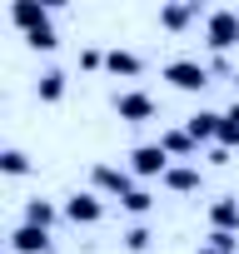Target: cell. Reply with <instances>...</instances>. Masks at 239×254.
<instances>
[{
    "label": "cell",
    "instance_id": "6da1fadb",
    "mask_svg": "<svg viewBox=\"0 0 239 254\" xmlns=\"http://www.w3.org/2000/svg\"><path fill=\"white\" fill-rule=\"evenodd\" d=\"M204 40H209V50H214V55L234 50V45H239V10H229V5L204 10Z\"/></svg>",
    "mask_w": 239,
    "mask_h": 254
},
{
    "label": "cell",
    "instance_id": "7a4b0ae2",
    "mask_svg": "<svg viewBox=\"0 0 239 254\" xmlns=\"http://www.w3.org/2000/svg\"><path fill=\"white\" fill-rule=\"evenodd\" d=\"M170 165H175V160L165 155V145H160V140H150V145H135V150H130V175H135V180H165V175H170Z\"/></svg>",
    "mask_w": 239,
    "mask_h": 254
},
{
    "label": "cell",
    "instance_id": "3957f363",
    "mask_svg": "<svg viewBox=\"0 0 239 254\" xmlns=\"http://www.w3.org/2000/svg\"><path fill=\"white\" fill-rule=\"evenodd\" d=\"M90 190H95L100 199H105V194H110V199H125V194L135 190V175H130V165H95V170H90Z\"/></svg>",
    "mask_w": 239,
    "mask_h": 254
},
{
    "label": "cell",
    "instance_id": "277c9868",
    "mask_svg": "<svg viewBox=\"0 0 239 254\" xmlns=\"http://www.w3.org/2000/svg\"><path fill=\"white\" fill-rule=\"evenodd\" d=\"M165 80H170L175 90L199 95V90L209 85V65H204V60H194V55H179V60H170V65H165Z\"/></svg>",
    "mask_w": 239,
    "mask_h": 254
},
{
    "label": "cell",
    "instance_id": "5b68a950",
    "mask_svg": "<svg viewBox=\"0 0 239 254\" xmlns=\"http://www.w3.org/2000/svg\"><path fill=\"white\" fill-rule=\"evenodd\" d=\"M115 115L125 120V125H145V120H155V100L145 95V90H115Z\"/></svg>",
    "mask_w": 239,
    "mask_h": 254
},
{
    "label": "cell",
    "instance_id": "8992f818",
    "mask_svg": "<svg viewBox=\"0 0 239 254\" xmlns=\"http://www.w3.org/2000/svg\"><path fill=\"white\" fill-rule=\"evenodd\" d=\"M60 209H65L70 224H100V219H105V199H100L95 190H75Z\"/></svg>",
    "mask_w": 239,
    "mask_h": 254
},
{
    "label": "cell",
    "instance_id": "52a82bcc",
    "mask_svg": "<svg viewBox=\"0 0 239 254\" xmlns=\"http://www.w3.org/2000/svg\"><path fill=\"white\" fill-rule=\"evenodd\" d=\"M10 254H50V229L20 219V224L10 229Z\"/></svg>",
    "mask_w": 239,
    "mask_h": 254
},
{
    "label": "cell",
    "instance_id": "ba28073f",
    "mask_svg": "<svg viewBox=\"0 0 239 254\" xmlns=\"http://www.w3.org/2000/svg\"><path fill=\"white\" fill-rule=\"evenodd\" d=\"M10 20L30 35V30L50 25V5H45V0H15V5H10Z\"/></svg>",
    "mask_w": 239,
    "mask_h": 254
},
{
    "label": "cell",
    "instance_id": "9c48e42d",
    "mask_svg": "<svg viewBox=\"0 0 239 254\" xmlns=\"http://www.w3.org/2000/svg\"><path fill=\"white\" fill-rule=\"evenodd\" d=\"M209 229L239 234V199H234V194H219V199H209Z\"/></svg>",
    "mask_w": 239,
    "mask_h": 254
},
{
    "label": "cell",
    "instance_id": "30bf717a",
    "mask_svg": "<svg viewBox=\"0 0 239 254\" xmlns=\"http://www.w3.org/2000/svg\"><path fill=\"white\" fill-rule=\"evenodd\" d=\"M219 110H194L189 120H184V130H189V140L194 145H204V140H219Z\"/></svg>",
    "mask_w": 239,
    "mask_h": 254
},
{
    "label": "cell",
    "instance_id": "8fae6325",
    "mask_svg": "<svg viewBox=\"0 0 239 254\" xmlns=\"http://www.w3.org/2000/svg\"><path fill=\"white\" fill-rule=\"evenodd\" d=\"M165 190H175V194H189V190H199L204 185V170L199 165H170V175L160 180Z\"/></svg>",
    "mask_w": 239,
    "mask_h": 254
},
{
    "label": "cell",
    "instance_id": "7c38bea8",
    "mask_svg": "<svg viewBox=\"0 0 239 254\" xmlns=\"http://www.w3.org/2000/svg\"><path fill=\"white\" fill-rule=\"evenodd\" d=\"M189 20H199V0H175V5H160V25H165V30H184Z\"/></svg>",
    "mask_w": 239,
    "mask_h": 254
},
{
    "label": "cell",
    "instance_id": "4fadbf2b",
    "mask_svg": "<svg viewBox=\"0 0 239 254\" xmlns=\"http://www.w3.org/2000/svg\"><path fill=\"white\" fill-rule=\"evenodd\" d=\"M160 145H165V155L170 160H189L199 145L189 140V130H184V125H175V130H160Z\"/></svg>",
    "mask_w": 239,
    "mask_h": 254
},
{
    "label": "cell",
    "instance_id": "5bb4252c",
    "mask_svg": "<svg viewBox=\"0 0 239 254\" xmlns=\"http://www.w3.org/2000/svg\"><path fill=\"white\" fill-rule=\"evenodd\" d=\"M105 70H110V75H140L145 60H140L135 50H120V45H115V50H105Z\"/></svg>",
    "mask_w": 239,
    "mask_h": 254
},
{
    "label": "cell",
    "instance_id": "9a60e30c",
    "mask_svg": "<svg viewBox=\"0 0 239 254\" xmlns=\"http://www.w3.org/2000/svg\"><path fill=\"white\" fill-rule=\"evenodd\" d=\"M60 214H65V209H60L55 199H25V224H40V229H50Z\"/></svg>",
    "mask_w": 239,
    "mask_h": 254
},
{
    "label": "cell",
    "instance_id": "2e32d148",
    "mask_svg": "<svg viewBox=\"0 0 239 254\" xmlns=\"http://www.w3.org/2000/svg\"><path fill=\"white\" fill-rule=\"evenodd\" d=\"M35 95H40L45 105H60V100H65V70H45V75L35 80Z\"/></svg>",
    "mask_w": 239,
    "mask_h": 254
},
{
    "label": "cell",
    "instance_id": "e0dca14e",
    "mask_svg": "<svg viewBox=\"0 0 239 254\" xmlns=\"http://www.w3.org/2000/svg\"><path fill=\"white\" fill-rule=\"evenodd\" d=\"M0 170H5L10 180H25V175H30V155L15 150V145H10V150H0Z\"/></svg>",
    "mask_w": 239,
    "mask_h": 254
},
{
    "label": "cell",
    "instance_id": "ac0fdd59",
    "mask_svg": "<svg viewBox=\"0 0 239 254\" xmlns=\"http://www.w3.org/2000/svg\"><path fill=\"white\" fill-rule=\"evenodd\" d=\"M120 204H125V209H130V214H150V209H155V194H150V190H145V185H135V190H130V194H125V199H120Z\"/></svg>",
    "mask_w": 239,
    "mask_h": 254
},
{
    "label": "cell",
    "instance_id": "d6986e66",
    "mask_svg": "<svg viewBox=\"0 0 239 254\" xmlns=\"http://www.w3.org/2000/svg\"><path fill=\"white\" fill-rule=\"evenodd\" d=\"M150 239H155V234H150V224H130V229H125V249H130V254H145V249H150Z\"/></svg>",
    "mask_w": 239,
    "mask_h": 254
},
{
    "label": "cell",
    "instance_id": "ffe728a7",
    "mask_svg": "<svg viewBox=\"0 0 239 254\" xmlns=\"http://www.w3.org/2000/svg\"><path fill=\"white\" fill-rule=\"evenodd\" d=\"M25 45H30V50H45V55H50V50L60 45V40H55V25H40V30H30V35H25Z\"/></svg>",
    "mask_w": 239,
    "mask_h": 254
},
{
    "label": "cell",
    "instance_id": "44dd1931",
    "mask_svg": "<svg viewBox=\"0 0 239 254\" xmlns=\"http://www.w3.org/2000/svg\"><path fill=\"white\" fill-rule=\"evenodd\" d=\"M204 249H214V254H239V234H224V229H209V244Z\"/></svg>",
    "mask_w": 239,
    "mask_h": 254
},
{
    "label": "cell",
    "instance_id": "7402d4cb",
    "mask_svg": "<svg viewBox=\"0 0 239 254\" xmlns=\"http://www.w3.org/2000/svg\"><path fill=\"white\" fill-rule=\"evenodd\" d=\"M214 145H224V150H234V145H239V120H229V115L219 120V140H214Z\"/></svg>",
    "mask_w": 239,
    "mask_h": 254
},
{
    "label": "cell",
    "instance_id": "603a6c76",
    "mask_svg": "<svg viewBox=\"0 0 239 254\" xmlns=\"http://www.w3.org/2000/svg\"><path fill=\"white\" fill-rule=\"evenodd\" d=\"M80 65H85V70H100V65H105V50L85 45V50H80Z\"/></svg>",
    "mask_w": 239,
    "mask_h": 254
},
{
    "label": "cell",
    "instance_id": "cb8c5ba5",
    "mask_svg": "<svg viewBox=\"0 0 239 254\" xmlns=\"http://www.w3.org/2000/svg\"><path fill=\"white\" fill-rule=\"evenodd\" d=\"M224 115H229V120H239V100H234V105H229V110H224Z\"/></svg>",
    "mask_w": 239,
    "mask_h": 254
},
{
    "label": "cell",
    "instance_id": "d4e9b609",
    "mask_svg": "<svg viewBox=\"0 0 239 254\" xmlns=\"http://www.w3.org/2000/svg\"><path fill=\"white\" fill-rule=\"evenodd\" d=\"M199 254H214V249H199Z\"/></svg>",
    "mask_w": 239,
    "mask_h": 254
}]
</instances>
